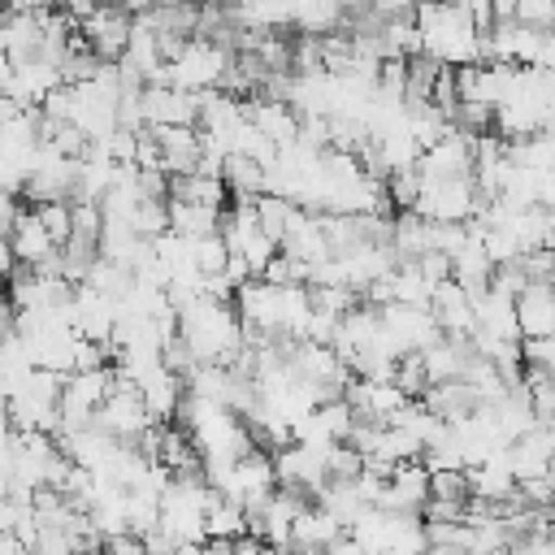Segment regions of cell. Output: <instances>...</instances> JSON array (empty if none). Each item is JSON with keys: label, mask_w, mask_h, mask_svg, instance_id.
<instances>
[{"label": "cell", "mask_w": 555, "mask_h": 555, "mask_svg": "<svg viewBox=\"0 0 555 555\" xmlns=\"http://www.w3.org/2000/svg\"><path fill=\"white\" fill-rule=\"evenodd\" d=\"M416 26L425 39V56H434L447 69L486 65V39L477 35L468 4H421Z\"/></svg>", "instance_id": "6da1fadb"}, {"label": "cell", "mask_w": 555, "mask_h": 555, "mask_svg": "<svg viewBox=\"0 0 555 555\" xmlns=\"http://www.w3.org/2000/svg\"><path fill=\"white\" fill-rule=\"evenodd\" d=\"M477 169V139L464 134V130H447L442 143H434L429 152H421L416 160V173L425 182H455V178H473Z\"/></svg>", "instance_id": "7a4b0ae2"}, {"label": "cell", "mask_w": 555, "mask_h": 555, "mask_svg": "<svg viewBox=\"0 0 555 555\" xmlns=\"http://www.w3.org/2000/svg\"><path fill=\"white\" fill-rule=\"evenodd\" d=\"M481 204H486V199H481V191H477L473 178L425 182L421 204H416V217H425V221H473Z\"/></svg>", "instance_id": "3957f363"}, {"label": "cell", "mask_w": 555, "mask_h": 555, "mask_svg": "<svg viewBox=\"0 0 555 555\" xmlns=\"http://www.w3.org/2000/svg\"><path fill=\"white\" fill-rule=\"evenodd\" d=\"M82 43L100 56V61H108V65H117L121 56H126V48H130V35H134V17H130V9H95V17L91 22H82Z\"/></svg>", "instance_id": "277c9868"}, {"label": "cell", "mask_w": 555, "mask_h": 555, "mask_svg": "<svg viewBox=\"0 0 555 555\" xmlns=\"http://www.w3.org/2000/svg\"><path fill=\"white\" fill-rule=\"evenodd\" d=\"M516 317H520V338L525 343L555 338V286L551 282H529V291L516 299Z\"/></svg>", "instance_id": "5b68a950"}, {"label": "cell", "mask_w": 555, "mask_h": 555, "mask_svg": "<svg viewBox=\"0 0 555 555\" xmlns=\"http://www.w3.org/2000/svg\"><path fill=\"white\" fill-rule=\"evenodd\" d=\"M9 247H13V256L22 260V264H30V269H39L48 256H56L61 247L52 243V234L43 230V221H39V212L35 208H26V217L17 221V230L4 238Z\"/></svg>", "instance_id": "8992f818"}, {"label": "cell", "mask_w": 555, "mask_h": 555, "mask_svg": "<svg viewBox=\"0 0 555 555\" xmlns=\"http://www.w3.org/2000/svg\"><path fill=\"white\" fill-rule=\"evenodd\" d=\"M338 538H347V529L325 512V507H308V512H299V520H295V533H291V551H330Z\"/></svg>", "instance_id": "52a82bcc"}, {"label": "cell", "mask_w": 555, "mask_h": 555, "mask_svg": "<svg viewBox=\"0 0 555 555\" xmlns=\"http://www.w3.org/2000/svg\"><path fill=\"white\" fill-rule=\"evenodd\" d=\"M173 182V191H169V199H178V204H195V208H217V212H225V199H230V186L221 182V178H204V173H186V178H169Z\"/></svg>", "instance_id": "ba28073f"}, {"label": "cell", "mask_w": 555, "mask_h": 555, "mask_svg": "<svg viewBox=\"0 0 555 555\" xmlns=\"http://www.w3.org/2000/svg\"><path fill=\"white\" fill-rule=\"evenodd\" d=\"M317 507H325L343 529H351V525L369 512V503H364V494L356 490V481H330V486L317 494Z\"/></svg>", "instance_id": "9c48e42d"}, {"label": "cell", "mask_w": 555, "mask_h": 555, "mask_svg": "<svg viewBox=\"0 0 555 555\" xmlns=\"http://www.w3.org/2000/svg\"><path fill=\"white\" fill-rule=\"evenodd\" d=\"M238 538H247V507L217 499L208 507V542H238Z\"/></svg>", "instance_id": "30bf717a"}, {"label": "cell", "mask_w": 555, "mask_h": 555, "mask_svg": "<svg viewBox=\"0 0 555 555\" xmlns=\"http://www.w3.org/2000/svg\"><path fill=\"white\" fill-rule=\"evenodd\" d=\"M295 208H299V204H291V199H282V195H260V199H256V217H260V230H264L273 243H282V238H286V230H291V217H295Z\"/></svg>", "instance_id": "8fae6325"}, {"label": "cell", "mask_w": 555, "mask_h": 555, "mask_svg": "<svg viewBox=\"0 0 555 555\" xmlns=\"http://www.w3.org/2000/svg\"><path fill=\"white\" fill-rule=\"evenodd\" d=\"M421 191H425V178H421L416 169H399V173H390V178H386L390 208H399V212H416Z\"/></svg>", "instance_id": "7c38bea8"}, {"label": "cell", "mask_w": 555, "mask_h": 555, "mask_svg": "<svg viewBox=\"0 0 555 555\" xmlns=\"http://www.w3.org/2000/svg\"><path fill=\"white\" fill-rule=\"evenodd\" d=\"M395 386H399L408 399H425V390H429V373H425V356H421V351L399 356V364H395Z\"/></svg>", "instance_id": "4fadbf2b"}, {"label": "cell", "mask_w": 555, "mask_h": 555, "mask_svg": "<svg viewBox=\"0 0 555 555\" xmlns=\"http://www.w3.org/2000/svg\"><path fill=\"white\" fill-rule=\"evenodd\" d=\"M191 256H195V269H199L204 278H221V273H225V264H230V247H225V238H221V234L191 243Z\"/></svg>", "instance_id": "5bb4252c"}, {"label": "cell", "mask_w": 555, "mask_h": 555, "mask_svg": "<svg viewBox=\"0 0 555 555\" xmlns=\"http://www.w3.org/2000/svg\"><path fill=\"white\" fill-rule=\"evenodd\" d=\"M490 291L516 304V299H520V295L529 291V278H525V269H520V260H516V264H494V278H490Z\"/></svg>", "instance_id": "9a60e30c"}, {"label": "cell", "mask_w": 555, "mask_h": 555, "mask_svg": "<svg viewBox=\"0 0 555 555\" xmlns=\"http://www.w3.org/2000/svg\"><path fill=\"white\" fill-rule=\"evenodd\" d=\"M516 22L529 30H551L555 22V0H520L516 4Z\"/></svg>", "instance_id": "2e32d148"}, {"label": "cell", "mask_w": 555, "mask_h": 555, "mask_svg": "<svg viewBox=\"0 0 555 555\" xmlns=\"http://www.w3.org/2000/svg\"><path fill=\"white\" fill-rule=\"evenodd\" d=\"M412 264L421 269V278H425L429 286H442V282H451V273H455V260L442 256V251H425V256L412 260Z\"/></svg>", "instance_id": "e0dca14e"}, {"label": "cell", "mask_w": 555, "mask_h": 555, "mask_svg": "<svg viewBox=\"0 0 555 555\" xmlns=\"http://www.w3.org/2000/svg\"><path fill=\"white\" fill-rule=\"evenodd\" d=\"M520 269H525L529 282H551V273H555V251H529V256H520Z\"/></svg>", "instance_id": "ac0fdd59"}, {"label": "cell", "mask_w": 555, "mask_h": 555, "mask_svg": "<svg viewBox=\"0 0 555 555\" xmlns=\"http://www.w3.org/2000/svg\"><path fill=\"white\" fill-rule=\"evenodd\" d=\"M520 351H525V364H538V369H546V373L555 377V338H538V343H520Z\"/></svg>", "instance_id": "d6986e66"}, {"label": "cell", "mask_w": 555, "mask_h": 555, "mask_svg": "<svg viewBox=\"0 0 555 555\" xmlns=\"http://www.w3.org/2000/svg\"><path fill=\"white\" fill-rule=\"evenodd\" d=\"M104 555H147V546H143L134 533H126V538H113Z\"/></svg>", "instance_id": "ffe728a7"}, {"label": "cell", "mask_w": 555, "mask_h": 555, "mask_svg": "<svg viewBox=\"0 0 555 555\" xmlns=\"http://www.w3.org/2000/svg\"><path fill=\"white\" fill-rule=\"evenodd\" d=\"M0 555H35V551H30V546H26L22 538H13V533H4V538H0Z\"/></svg>", "instance_id": "44dd1931"}, {"label": "cell", "mask_w": 555, "mask_h": 555, "mask_svg": "<svg viewBox=\"0 0 555 555\" xmlns=\"http://www.w3.org/2000/svg\"><path fill=\"white\" fill-rule=\"evenodd\" d=\"M538 69H546V74L555 78V30L546 35V48H542V61H538Z\"/></svg>", "instance_id": "7402d4cb"}, {"label": "cell", "mask_w": 555, "mask_h": 555, "mask_svg": "<svg viewBox=\"0 0 555 555\" xmlns=\"http://www.w3.org/2000/svg\"><path fill=\"white\" fill-rule=\"evenodd\" d=\"M425 555H464V551H460V546H429Z\"/></svg>", "instance_id": "603a6c76"}, {"label": "cell", "mask_w": 555, "mask_h": 555, "mask_svg": "<svg viewBox=\"0 0 555 555\" xmlns=\"http://www.w3.org/2000/svg\"><path fill=\"white\" fill-rule=\"evenodd\" d=\"M264 555H291V551H273V546H264Z\"/></svg>", "instance_id": "cb8c5ba5"}, {"label": "cell", "mask_w": 555, "mask_h": 555, "mask_svg": "<svg viewBox=\"0 0 555 555\" xmlns=\"http://www.w3.org/2000/svg\"><path fill=\"white\" fill-rule=\"evenodd\" d=\"M551 30H555V22H551Z\"/></svg>", "instance_id": "d4e9b609"}]
</instances>
